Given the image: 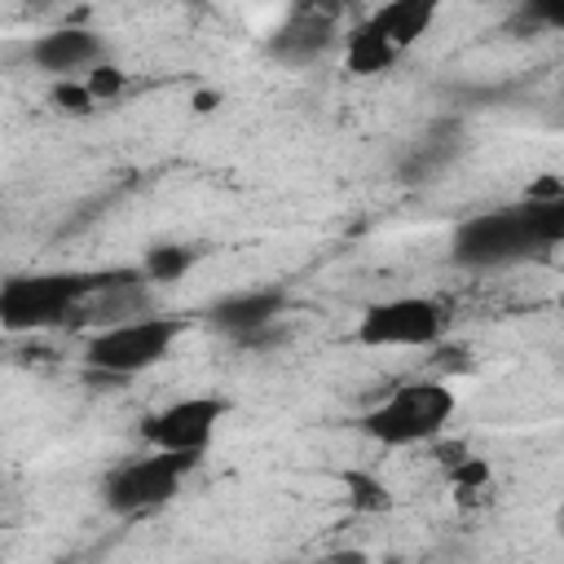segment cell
<instances>
[{"label":"cell","mask_w":564,"mask_h":564,"mask_svg":"<svg viewBox=\"0 0 564 564\" xmlns=\"http://www.w3.org/2000/svg\"><path fill=\"white\" fill-rule=\"evenodd\" d=\"M225 414H229V401L216 392L176 397L141 423V441L150 449H167V454H203L212 445L216 427L225 423Z\"/></svg>","instance_id":"obj_7"},{"label":"cell","mask_w":564,"mask_h":564,"mask_svg":"<svg viewBox=\"0 0 564 564\" xmlns=\"http://www.w3.org/2000/svg\"><path fill=\"white\" fill-rule=\"evenodd\" d=\"M203 454H167V449H150L141 458L119 463L106 480H101V502L110 516H150L159 507H167L181 485L189 480V471L198 467Z\"/></svg>","instance_id":"obj_5"},{"label":"cell","mask_w":564,"mask_h":564,"mask_svg":"<svg viewBox=\"0 0 564 564\" xmlns=\"http://www.w3.org/2000/svg\"><path fill=\"white\" fill-rule=\"evenodd\" d=\"M454 405L458 401H454L449 383H441V379H405L383 401H375L357 419V427L383 449H410V445L436 441L445 432V423L454 419Z\"/></svg>","instance_id":"obj_2"},{"label":"cell","mask_w":564,"mask_h":564,"mask_svg":"<svg viewBox=\"0 0 564 564\" xmlns=\"http://www.w3.org/2000/svg\"><path fill=\"white\" fill-rule=\"evenodd\" d=\"M546 247L538 242L524 203H502V207L476 212L449 238V256L463 269H507V264L533 260Z\"/></svg>","instance_id":"obj_4"},{"label":"cell","mask_w":564,"mask_h":564,"mask_svg":"<svg viewBox=\"0 0 564 564\" xmlns=\"http://www.w3.org/2000/svg\"><path fill=\"white\" fill-rule=\"evenodd\" d=\"M286 308V295L273 286H251V291H234L225 300H216L207 308V322L234 339H256V330H264L269 322H278Z\"/></svg>","instance_id":"obj_9"},{"label":"cell","mask_w":564,"mask_h":564,"mask_svg":"<svg viewBox=\"0 0 564 564\" xmlns=\"http://www.w3.org/2000/svg\"><path fill=\"white\" fill-rule=\"evenodd\" d=\"M560 313H564V286H560Z\"/></svg>","instance_id":"obj_18"},{"label":"cell","mask_w":564,"mask_h":564,"mask_svg":"<svg viewBox=\"0 0 564 564\" xmlns=\"http://www.w3.org/2000/svg\"><path fill=\"white\" fill-rule=\"evenodd\" d=\"M194 264V247H176V242H163V247H150L145 251V278L150 282H176L185 278Z\"/></svg>","instance_id":"obj_14"},{"label":"cell","mask_w":564,"mask_h":564,"mask_svg":"<svg viewBox=\"0 0 564 564\" xmlns=\"http://www.w3.org/2000/svg\"><path fill=\"white\" fill-rule=\"evenodd\" d=\"M524 212H529V225L538 234V242L551 251L564 242V185H538L529 189L524 198Z\"/></svg>","instance_id":"obj_13"},{"label":"cell","mask_w":564,"mask_h":564,"mask_svg":"<svg viewBox=\"0 0 564 564\" xmlns=\"http://www.w3.org/2000/svg\"><path fill=\"white\" fill-rule=\"evenodd\" d=\"M141 273L132 269H53V273H22L9 278L0 291V322L4 330L22 335V330H44V326H62L70 313H79L93 295L115 291V286H132Z\"/></svg>","instance_id":"obj_1"},{"label":"cell","mask_w":564,"mask_h":564,"mask_svg":"<svg viewBox=\"0 0 564 564\" xmlns=\"http://www.w3.org/2000/svg\"><path fill=\"white\" fill-rule=\"evenodd\" d=\"M53 101H57L62 110H75V115H84V110H93V101H97V97L88 93V84H66V79H62V84L53 88Z\"/></svg>","instance_id":"obj_16"},{"label":"cell","mask_w":564,"mask_h":564,"mask_svg":"<svg viewBox=\"0 0 564 564\" xmlns=\"http://www.w3.org/2000/svg\"><path fill=\"white\" fill-rule=\"evenodd\" d=\"M330 44H335V13L300 9V13H291V22H282V26L273 31L269 53H273V57H282V62L304 66V62L322 57Z\"/></svg>","instance_id":"obj_10"},{"label":"cell","mask_w":564,"mask_h":564,"mask_svg":"<svg viewBox=\"0 0 564 564\" xmlns=\"http://www.w3.org/2000/svg\"><path fill=\"white\" fill-rule=\"evenodd\" d=\"M449 330V313L432 295H392L361 308L352 339L361 348H432Z\"/></svg>","instance_id":"obj_6"},{"label":"cell","mask_w":564,"mask_h":564,"mask_svg":"<svg viewBox=\"0 0 564 564\" xmlns=\"http://www.w3.org/2000/svg\"><path fill=\"white\" fill-rule=\"evenodd\" d=\"M26 57L48 75L70 79L75 70H88V66L97 70L101 66V40L93 31H84V26H57V31L35 35L26 44Z\"/></svg>","instance_id":"obj_8"},{"label":"cell","mask_w":564,"mask_h":564,"mask_svg":"<svg viewBox=\"0 0 564 564\" xmlns=\"http://www.w3.org/2000/svg\"><path fill=\"white\" fill-rule=\"evenodd\" d=\"M401 57V48H392L366 18L348 31V40H344V62H348V70L352 75H383V70H392V62Z\"/></svg>","instance_id":"obj_12"},{"label":"cell","mask_w":564,"mask_h":564,"mask_svg":"<svg viewBox=\"0 0 564 564\" xmlns=\"http://www.w3.org/2000/svg\"><path fill=\"white\" fill-rule=\"evenodd\" d=\"M524 18H529L533 26H542V31H560V35H564V0H533V4L524 9Z\"/></svg>","instance_id":"obj_15"},{"label":"cell","mask_w":564,"mask_h":564,"mask_svg":"<svg viewBox=\"0 0 564 564\" xmlns=\"http://www.w3.org/2000/svg\"><path fill=\"white\" fill-rule=\"evenodd\" d=\"M366 22L392 44V48H410L419 35L432 31L436 22V4L432 0H392V4H379L375 13H366Z\"/></svg>","instance_id":"obj_11"},{"label":"cell","mask_w":564,"mask_h":564,"mask_svg":"<svg viewBox=\"0 0 564 564\" xmlns=\"http://www.w3.org/2000/svg\"><path fill=\"white\" fill-rule=\"evenodd\" d=\"M181 335H185V322L181 317H163V313L106 322L84 344V366L106 375V379H128V375H141V370L159 366Z\"/></svg>","instance_id":"obj_3"},{"label":"cell","mask_w":564,"mask_h":564,"mask_svg":"<svg viewBox=\"0 0 564 564\" xmlns=\"http://www.w3.org/2000/svg\"><path fill=\"white\" fill-rule=\"evenodd\" d=\"M119 88H123V70H119V66H106V62H101V66L88 75V93H93L97 101H101V97H115Z\"/></svg>","instance_id":"obj_17"}]
</instances>
